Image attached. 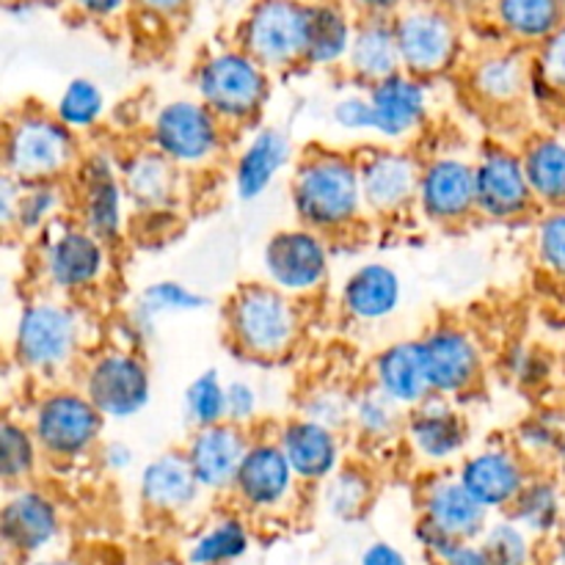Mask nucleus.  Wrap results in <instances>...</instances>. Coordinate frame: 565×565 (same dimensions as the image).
<instances>
[{
  "label": "nucleus",
  "mask_w": 565,
  "mask_h": 565,
  "mask_svg": "<svg viewBox=\"0 0 565 565\" xmlns=\"http://www.w3.org/2000/svg\"><path fill=\"white\" fill-rule=\"evenodd\" d=\"M127 193L121 163L108 152H92L77 163V221L108 246L125 237Z\"/></svg>",
  "instance_id": "ddd939ff"
},
{
  "label": "nucleus",
  "mask_w": 565,
  "mask_h": 565,
  "mask_svg": "<svg viewBox=\"0 0 565 565\" xmlns=\"http://www.w3.org/2000/svg\"><path fill=\"white\" fill-rule=\"evenodd\" d=\"M408 412L401 403L392 401L379 386H364L353 395V428L370 445H384L395 439L401 430H406Z\"/></svg>",
  "instance_id": "4c0bfd02"
},
{
  "label": "nucleus",
  "mask_w": 565,
  "mask_h": 565,
  "mask_svg": "<svg viewBox=\"0 0 565 565\" xmlns=\"http://www.w3.org/2000/svg\"><path fill=\"white\" fill-rule=\"evenodd\" d=\"M533 75L550 86L555 97H565V22L544 44L535 47Z\"/></svg>",
  "instance_id": "603ef678"
},
{
  "label": "nucleus",
  "mask_w": 565,
  "mask_h": 565,
  "mask_svg": "<svg viewBox=\"0 0 565 565\" xmlns=\"http://www.w3.org/2000/svg\"><path fill=\"white\" fill-rule=\"evenodd\" d=\"M28 565H66V563H61V561H36V563H28Z\"/></svg>",
  "instance_id": "69168bd1"
},
{
  "label": "nucleus",
  "mask_w": 565,
  "mask_h": 565,
  "mask_svg": "<svg viewBox=\"0 0 565 565\" xmlns=\"http://www.w3.org/2000/svg\"><path fill=\"white\" fill-rule=\"evenodd\" d=\"M292 163V138L279 127H257L232 166V191L241 202H257Z\"/></svg>",
  "instance_id": "393cba45"
},
{
  "label": "nucleus",
  "mask_w": 565,
  "mask_h": 565,
  "mask_svg": "<svg viewBox=\"0 0 565 565\" xmlns=\"http://www.w3.org/2000/svg\"><path fill=\"white\" fill-rule=\"evenodd\" d=\"M535 257L541 268L565 281V207L550 210L535 226Z\"/></svg>",
  "instance_id": "3c124183"
},
{
  "label": "nucleus",
  "mask_w": 565,
  "mask_h": 565,
  "mask_svg": "<svg viewBox=\"0 0 565 565\" xmlns=\"http://www.w3.org/2000/svg\"><path fill=\"white\" fill-rule=\"evenodd\" d=\"M480 546L489 565H530L533 561V535L511 516L489 522L486 533L480 535Z\"/></svg>",
  "instance_id": "a18cd8bd"
},
{
  "label": "nucleus",
  "mask_w": 565,
  "mask_h": 565,
  "mask_svg": "<svg viewBox=\"0 0 565 565\" xmlns=\"http://www.w3.org/2000/svg\"><path fill=\"white\" fill-rule=\"evenodd\" d=\"M356 9L359 17L379 14V17H395L408 0H348Z\"/></svg>",
  "instance_id": "680f3d73"
},
{
  "label": "nucleus",
  "mask_w": 565,
  "mask_h": 565,
  "mask_svg": "<svg viewBox=\"0 0 565 565\" xmlns=\"http://www.w3.org/2000/svg\"><path fill=\"white\" fill-rule=\"evenodd\" d=\"M202 494L204 489L193 475L185 450H166L149 458L138 475V497L143 508L152 513H163V516L185 513L196 505Z\"/></svg>",
  "instance_id": "bb28decb"
},
{
  "label": "nucleus",
  "mask_w": 565,
  "mask_h": 565,
  "mask_svg": "<svg viewBox=\"0 0 565 565\" xmlns=\"http://www.w3.org/2000/svg\"><path fill=\"white\" fill-rule=\"evenodd\" d=\"M182 412L191 428L226 423V381L221 379L218 370H204L185 386Z\"/></svg>",
  "instance_id": "c03bdc74"
},
{
  "label": "nucleus",
  "mask_w": 565,
  "mask_h": 565,
  "mask_svg": "<svg viewBox=\"0 0 565 565\" xmlns=\"http://www.w3.org/2000/svg\"><path fill=\"white\" fill-rule=\"evenodd\" d=\"M370 384L379 386L395 403H401L406 412L428 401L434 392H430L428 370H425L423 342L397 340L381 348L370 364Z\"/></svg>",
  "instance_id": "c756f323"
},
{
  "label": "nucleus",
  "mask_w": 565,
  "mask_h": 565,
  "mask_svg": "<svg viewBox=\"0 0 565 565\" xmlns=\"http://www.w3.org/2000/svg\"><path fill=\"white\" fill-rule=\"evenodd\" d=\"M298 414L342 434L353 423V392L342 390L337 384L312 386V390L303 392Z\"/></svg>",
  "instance_id": "de8ad7c7"
},
{
  "label": "nucleus",
  "mask_w": 565,
  "mask_h": 565,
  "mask_svg": "<svg viewBox=\"0 0 565 565\" xmlns=\"http://www.w3.org/2000/svg\"><path fill=\"white\" fill-rule=\"evenodd\" d=\"M392 20H395L403 72L428 81L456 64L461 53V31L456 17L445 6L434 0H408Z\"/></svg>",
  "instance_id": "1a4fd4ad"
},
{
  "label": "nucleus",
  "mask_w": 565,
  "mask_h": 565,
  "mask_svg": "<svg viewBox=\"0 0 565 565\" xmlns=\"http://www.w3.org/2000/svg\"><path fill=\"white\" fill-rule=\"evenodd\" d=\"M108 419L88 401L83 390H50L33 403L31 425L42 456L50 461H77L103 445V430Z\"/></svg>",
  "instance_id": "0eeeda50"
},
{
  "label": "nucleus",
  "mask_w": 565,
  "mask_h": 565,
  "mask_svg": "<svg viewBox=\"0 0 565 565\" xmlns=\"http://www.w3.org/2000/svg\"><path fill=\"white\" fill-rule=\"evenodd\" d=\"M406 441L419 461L445 467L463 456L469 445V423L450 397L430 395L419 406L408 408Z\"/></svg>",
  "instance_id": "aec40b11"
},
{
  "label": "nucleus",
  "mask_w": 565,
  "mask_h": 565,
  "mask_svg": "<svg viewBox=\"0 0 565 565\" xmlns=\"http://www.w3.org/2000/svg\"><path fill=\"white\" fill-rule=\"evenodd\" d=\"M130 3L132 0H70L72 9H77L88 20H114Z\"/></svg>",
  "instance_id": "13d9d810"
},
{
  "label": "nucleus",
  "mask_w": 565,
  "mask_h": 565,
  "mask_svg": "<svg viewBox=\"0 0 565 565\" xmlns=\"http://www.w3.org/2000/svg\"><path fill=\"white\" fill-rule=\"evenodd\" d=\"M565 516V494L555 478H530L522 494L511 505V519L522 524L533 539H546V535L561 533Z\"/></svg>",
  "instance_id": "e433bc0d"
},
{
  "label": "nucleus",
  "mask_w": 565,
  "mask_h": 565,
  "mask_svg": "<svg viewBox=\"0 0 565 565\" xmlns=\"http://www.w3.org/2000/svg\"><path fill=\"white\" fill-rule=\"evenodd\" d=\"M274 439L290 461L298 483H326L342 467L340 430L326 428L301 414L285 419Z\"/></svg>",
  "instance_id": "b1692460"
},
{
  "label": "nucleus",
  "mask_w": 565,
  "mask_h": 565,
  "mask_svg": "<svg viewBox=\"0 0 565 565\" xmlns=\"http://www.w3.org/2000/svg\"><path fill=\"white\" fill-rule=\"evenodd\" d=\"M423 359L430 392L441 397L469 395L483 381V348L458 326H436L423 337Z\"/></svg>",
  "instance_id": "2eb2a0df"
},
{
  "label": "nucleus",
  "mask_w": 565,
  "mask_h": 565,
  "mask_svg": "<svg viewBox=\"0 0 565 565\" xmlns=\"http://www.w3.org/2000/svg\"><path fill=\"white\" fill-rule=\"evenodd\" d=\"M565 439V419L557 417L555 412H541L524 419L516 428V450L527 458L530 463L535 461H555L557 450H561Z\"/></svg>",
  "instance_id": "49530a36"
},
{
  "label": "nucleus",
  "mask_w": 565,
  "mask_h": 565,
  "mask_svg": "<svg viewBox=\"0 0 565 565\" xmlns=\"http://www.w3.org/2000/svg\"><path fill=\"white\" fill-rule=\"evenodd\" d=\"M246 428L235 423L207 425V428H193L191 439L185 445V456L191 461L193 475L210 494H224L232 491L241 469L243 456L248 450Z\"/></svg>",
  "instance_id": "5701e85b"
},
{
  "label": "nucleus",
  "mask_w": 565,
  "mask_h": 565,
  "mask_svg": "<svg viewBox=\"0 0 565 565\" xmlns=\"http://www.w3.org/2000/svg\"><path fill=\"white\" fill-rule=\"evenodd\" d=\"M362 565H408V561L397 546L386 544V541H375L364 550Z\"/></svg>",
  "instance_id": "bf43d9fd"
},
{
  "label": "nucleus",
  "mask_w": 565,
  "mask_h": 565,
  "mask_svg": "<svg viewBox=\"0 0 565 565\" xmlns=\"http://www.w3.org/2000/svg\"><path fill=\"white\" fill-rule=\"evenodd\" d=\"M61 210H64L61 182H22L14 230L11 232L22 237H42L50 226L58 224Z\"/></svg>",
  "instance_id": "79ce46f5"
},
{
  "label": "nucleus",
  "mask_w": 565,
  "mask_h": 565,
  "mask_svg": "<svg viewBox=\"0 0 565 565\" xmlns=\"http://www.w3.org/2000/svg\"><path fill=\"white\" fill-rule=\"evenodd\" d=\"M367 94L373 103V136L381 141H406L428 121L430 88L425 77L401 70L367 86Z\"/></svg>",
  "instance_id": "6ab92c4d"
},
{
  "label": "nucleus",
  "mask_w": 565,
  "mask_h": 565,
  "mask_svg": "<svg viewBox=\"0 0 565 565\" xmlns=\"http://www.w3.org/2000/svg\"><path fill=\"white\" fill-rule=\"evenodd\" d=\"M331 119L342 132L351 136H373V103L367 88L364 92H348L331 105Z\"/></svg>",
  "instance_id": "864d4df0"
},
{
  "label": "nucleus",
  "mask_w": 565,
  "mask_h": 565,
  "mask_svg": "<svg viewBox=\"0 0 565 565\" xmlns=\"http://www.w3.org/2000/svg\"><path fill=\"white\" fill-rule=\"evenodd\" d=\"M226 130L230 127L199 97H174L154 108L147 143L182 171L204 169L224 152Z\"/></svg>",
  "instance_id": "423d86ee"
},
{
  "label": "nucleus",
  "mask_w": 565,
  "mask_h": 565,
  "mask_svg": "<svg viewBox=\"0 0 565 565\" xmlns=\"http://www.w3.org/2000/svg\"><path fill=\"white\" fill-rule=\"evenodd\" d=\"M533 463L511 445H489L461 458L456 475L486 511H511L533 478Z\"/></svg>",
  "instance_id": "dca6fc26"
},
{
  "label": "nucleus",
  "mask_w": 565,
  "mask_h": 565,
  "mask_svg": "<svg viewBox=\"0 0 565 565\" xmlns=\"http://www.w3.org/2000/svg\"><path fill=\"white\" fill-rule=\"evenodd\" d=\"M237 47L270 72L303 64L307 0H254L237 31Z\"/></svg>",
  "instance_id": "9b49d317"
},
{
  "label": "nucleus",
  "mask_w": 565,
  "mask_h": 565,
  "mask_svg": "<svg viewBox=\"0 0 565 565\" xmlns=\"http://www.w3.org/2000/svg\"><path fill=\"white\" fill-rule=\"evenodd\" d=\"M417 539L425 546V552L439 561V565H489L480 541L450 539L423 519L417 524Z\"/></svg>",
  "instance_id": "09e8293b"
},
{
  "label": "nucleus",
  "mask_w": 565,
  "mask_h": 565,
  "mask_svg": "<svg viewBox=\"0 0 565 565\" xmlns=\"http://www.w3.org/2000/svg\"><path fill=\"white\" fill-rule=\"evenodd\" d=\"M290 204L298 224L320 235L353 230L367 215L359 160L329 149L303 154L292 171Z\"/></svg>",
  "instance_id": "f257e3e1"
},
{
  "label": "nucleus",
  "mask_w": 565,
  "mask_h": 565,
  "mask_svg": "<svg viewBox=\"0 0 565 565\" xmlns=\"http://www.w3.org/2000/svg\"><path fill=\"white\" fill-rule=\"evenodd\" d=\"M524 171L541 207H565V141L557 136H539L524 147Z\"/></svg>",
  "instance_id": "c9c22d12"
},
{
  "label": "nucleus",
  "mask_w": 565,
  "mask_h": 565,
  "mask_svg": "<svg viewBox=\"0 0 565 565\" xmlns=\"http://www.w3.org/2000/svg\"><path fill=\"white\" fill-rule=\"evenodd\" d=\"M259 408H263V397H259V390L254 381H226V419L230 423L248 430V425H254L259 419Z\"/></svg>",
  "instance_id": "5fc2aeb1"
},
{
  "label": "nucleus",
  "mask_w": 565,
  "mask_h": 565,
  "mask_svg": "<svg viewBox=\"0 0 565 565\" xmlns=\"http://www.w3.org/2000/svg\"><path fill=\"white\" fill-rule=\"evenodd\" d=\"M226 340L248 362H279L301 337L298 301L270 281H252L232 292L224 309Z\"/></svg>",
  "instance_id": "f03ea898"
},
{
  "label": "nucleus",
  "mask_w": 565,
  "mask_h": 565,
  "mask_svg": "<svg viewBox=\"0 0 565 565\" xmlns=\"http://www.w3.org/2000/svg\"><path fill=\"white\" fill-rule=\"evenodd\" d=\"M61 533L58 505L44 491L31 486H14L0 511V535L6 550L17 555H39Z\"/></svg>",
  "instance_id": "4be33fe9"
},
{
  "label": "nucleus",
  "mask_w": 565,
  "mask_h": 565,
  "mask_svg": "<svg viewBox=\"0 0 565 565\" xmlns=\"http://www.w3.org/2000/svg\"><path fill=\"white\" fill-rule=\"evenodd\" d=\"M97 461L105 472L121 475V472H127V469H132V463H136V450H132L127 441L110 439V441H103V445L97 447Z\"/></svg>",
  "instance_id": "6e6d98bb"
},
{
  "label": "nucleus",
  "mask_w": 565,
  "mask_h": 565,
  "mask_svg": "<svg viewBox=\"0 0 565 565\" xmlns=\"http://www.w3.org/2000/svg\"><path fill=\"white\" fill-rule=\"evenodd\" d=\"M248 546H252V533H248L246 522L237 516H224L196 535V541L188 550V563L230 565L241 561Z\"/></svg>",
  "instance_id": "58836bf2"
},
{
  "label": "nucleus",
  "mask_w": 565,
  "mask_h": 565,
  "mask_svg": "<svg viewBox=\"0 0 565 565\" xmlns=\"http://www.w3.org/2000/svg\"><path fill=\"white\" fill-rule=\"evenodd\" d=\"M417 207L436 226H458L472 218L478 213L475 160L447 152L423 163Z\"/></svg>",
  "instance_id": "4468645a"
},
{
  "label": "nucleus",
  "mask_w": 565,
  "mask_h": 565,
  "mask_svg": "<svg viewBox=\"0 0 565 565\" xmlns=\"http://www.w3.org/2000/svg\"><path fill=\"white\" fill-rule=\"evenodd\" d=\"M403 279L386 263H364L345 276L340 307L356 323H384L401 309Z\"/></svg>",
  "instance_id": "c85d7f7f"
},
{
  "label": "nucleus",
  "mask_w": 565,
  "mask_h": 565,
  "mask_svg": "<svg viewBox=\"0 0 565 565\" xmlns=\"http://www.w3.org/2000/svg\"><path fill=\"white\" fill-rule=\"evenodd\" d=\"M296 472L276 439L248 441L232 491L248 511H276L296 491Z\"/></svg>",
  "instance_id": "412c9836"
},
{
  "label": "nucleus",
  "mask_w": 565,
  "mask_h": 565,
  "mask_svg": "<svg viewBox=\"0 0 565 565\" xmlns=\"http://www.w3.org/2000/svg\"><path fill=\"white\" fill-rule=\"evenodd\" d=\"M210 307V298L204 292L193 290L185 281L158 279L143 287L127 312V329L136 342H147L158 329L160 318L169 315H193Z\"/></svg>",
  "instance_id": "473e14b6"
},
{
  "label": "nucleus",
  "mask_w": 565,
  "mask_h": 565,
  "mask_svg": "<svg viewBox=\"0 0 565 565\" xmlns=\"http://www.w3.org/2000/svg\"><path fill=\"white\" fill-rule=\"evenodd\" d=\"M359 174L370 215L392 218L417 204L423 166L412 152L390 147L373 149L367 158L359 160Z\"/></svg>",
  "instance_id": "a211bd4d"
},
{
  "label": "nucleus",
  "mask_w": 565,
  "mask_h": 565,
  "mask_svg": "<svg viewBox=\"0 0 565 565\" xmlns=\"http://www.w3.org/2000/svg\"><path fill=\"white\" fill-rule=\"evenodd\" d=\"M373 500V480L362 467H340L326 480V511L340 522H353Z\"/></svg>",
  "instance_id": "37998d69"
},
{
  "label": "nucleus",
  "mask_w": 565,
  "mask_h": 565,
  "mask_svg": "<svg viewBox=\"0 0 565 565\" xmlns=\"http://www.w3.org/2000/svg\"><path fill=\"white\" fill-rule=\"evenodd\" d=\"M196 97L230 130L257 121L270 97V70L243 47H224L199 61L193 72Z\"/></svg>",
  "instance_id": "39448f33"
},
{
  "label": "nucleus",
  "mask_w": 565,
  "mask_h": 565,
  "mask_svg": "<svg viewBox=\"0 0 565 565\" xmlns=\"http://www.w3.org/2000/svg\"><path fill=\"white\" fill-rule=\"evenodd\" d=\"M533 81V61L524 58L519 50H494L478 58L469 70V92L491 108L516 105L530 94Z\"/></svg>",
  "instance_id": "2f4dec72"
},
{
  "label": "nucleus",
  "mask_w": 565,
  "mask_h": 565,
  "mask_svg": "<svg viewBox=\"0 0 565 565\" xmlns=\"http://www.w3.org/2000/svg\"><path fill=\"white\" fill-rule=\"evenodd\" d=\"M561 533L565 535V516H563V527H561Z\"/></svg>",
  "instance_id": "338daca9"
},
{
  "label": "nucleus",
  "mask_w": 565,
  "mask_h": 565,
  "mask_svg": "<svg viewBox=\"0 0 565 565\" xmlns=\"http://www.w3.org/2000/svg\"><path fill=\"white\" fill-rule=\"evenodd\" d=\"M105 108L108 103H105L103 86L88 75L72 77L53 103V114L58 116L61 125H66L77 136L94 130L103 121Z\"/></svg>",
  "instance_id": "ea45409f"
},
{
  "label": "nucleus",
  "mask_w": 565,
  "mask_h": 565,
  "mask_svg": "<svg viewBox=\"0 0 565 565\" xmlns=\"http://www.w3.org/2000/svg\"><path fill=\"white\" fill-rule=\"evenodd\" d=\"M475 185H478V215L500 224L524 218L539 204L522 154L511 149H486L475 160Z\"/></svg>",
  "instance_id": "f3484780"
},
{
  "label": "nucleus",
  "mask_w": 565,
  "mask_h": 565,
  "mask_svg": "<svg viewBox=\"0 0 565 565\" xmlns=\"http://www.w3.org/2000/svg\"><path fill=\"white\" fill-rule=\"evenodd\" d=\"M110 246L88 232L81 221H58L42 235L39 274L58 296H81L105 279Z\"/></svg>",
  "instance_id": "6e6552de"
},
{
  "label": "nucleus",
  "mask_w": 565,
  "mask_h": 565,
  "mask_svg": "<svg viewBox=\"0 0 565 565\" xmlns=\"http://www.w3.org/2000/svg\"><path fill=\"white\" fill-rule=\"evenodd\" d=\"M423 522L450 539L480 541L489 527V511L469 494L458 475H434L423 489Z\"/></svg>",
  "instance_id": "cd10ccee"
},
{
  "label": "nucleus",
  "mask_w": 565,
  "mask_h": 565,
  "mask_svg": "<svg viewBox=\"0 0 565 565\" xmlns=\"http://www.w3.org/2000/svg\"><path fill=\"white\" fill-rule=\"evenodd\" d=\"M500 31L516 44H544L565 22V0H494Z\"/></svg>",
  "instance_id": "f704fd0d"
},
{
  "label": "nucleus",
  "mask_w": 565,
  "mask_h": 565,
  "mask_svg": "<svg viewBox=\"0 0 565 565\" xmlns=\"http://www.w3.org/2000/svg\"><path fill=\"white\" fill-rule=\"evenodd\" d=\"M555 463H557V469H561V475H563V478H565V439H563L561 450H557V458H555Z\"/></svg>",
  "instance_id": "0e129e2a"
},
{
  "label": "nucleus",
  "mask_w": 565,
  "mask_h": 565,
  "mask_svg": "<svg viewBox=\"0 0 565 565\" xmlns=\"http://www.w3.org/2000/svg\"><path fill=\"white\" fill-rule=\"evenodd\" d=\"M263 274L265 281L292 298L320 292L331 274L326 235L301 224L274 232L263 246Z\"/></svg>",
  "instance_id": "f8f14e48"
},
{
  "label": "nucleus",
  "mask_w": 565,
  "mask_h": 565,
  "mask_svg": "<svg viewBox=\"0 0 565 565\" xmlns=\"http://www.w3.org/2000/svg\"><path fill=\"white\" fill-rule=\"evenodd\" d=\"M505 373L524 392H541L555 375V359L535 345H513L505 353Z\"/></svg>",
  "instance_id": "8fccbe9b"
},
{
  "label": "nucleus",
  "mask_w": 565,
  "mask_h": 565,
  "mask_svg": "<svg viewBox=\"0 0 565 565\" xmlns=\"http://www.w3.org/2000/svg\"><path fill=\"white\" fill-rule=\"evenodd\" d=\"M353 25H356V20H351L345 6L334 3V0L307 3V53H303V64L318 66V70L345 64Z\"/></svg>",
  "instance_id": "72a5a7b5"
},
{
  "label": "nucleus",
  "mask_w": 565,
  "mask_h": 565,
  "mask_svg": "<svg viewBox=\"0 0 565 565\" xmlns=\"http://www.w3.org/2000/svg\"><path fill=\"white\" fill-rule=\"evenodd\" d=\"M188 3H191V0H132V6H136L138 11H143V14L149 17H160V20L182 14V11L188 9Z\"/></svg>",
  "instance_id": "052dcab7"
},
{
  "label": "nucleus",
  "mask_w": 565,
  "mask_h": 565,
  "mask_svg": "<svg viewBox=\"0 0 565 565\" xmlns=\"http://www.w3.org/2000/svg\"><path fill=\"white\" fill-rule=\"evenodd\" d=\"M77 132L53 110L22 108L6 121L3 171L20 182H61L81 163Z\"/></svg>",
  "instance_id": "20e7f679"
},
{
  "label": "nucleus",
  "mask_w": 565,
  "mask_h": 565,
  "mask_svg": "<svg viewBox=\"0 0 565 565\" xmlns=\"http://www.w3.org/2000/svg\"><path fill=\"white\" fill-rule=\"evenodd\" d=\"M39 447L31 425L17 423L14 417H6L0 425V478L6 486H25L39 467Z\"/></svg>",
  "instance_id": "a19ab883"
},
{
  "label": "nucleus",
  "mask_w": 565,
  "mask_h": 565,
  "mask_svg": "<svg viewBox=\"0 0 565 565\" xmlns=\"http://www.w3.org/2000/svg\"><path fill=\"white\" fill-rule=\"evenodd\" d=\"M81 390L105 419L127 423L152 401V373L136 348H108L88 359Z\"/></svg>",
  "instance_id": "9d476101"
},
{
  "label": "nucleus",
  "mask_w": 565,
  "mask_h": 565,
  "mask_svg": "<svg viewBox=\"0 0 565 565\" xmlns=\"http://www.w3.org/2000/svg\"><path fill=\"white\" fill-rule=\"evenodd\" d=\"M20 193L22 182L17 177H11L9 171H3V177H0V226H3L6 235H11V230H14Z\"/></svg>",
  "instance_id": "4d7b16f0"
},
{
  "label": "nucleus",
  "mask_w": 565,
  "mask_h": 565,
  "mask_svg": "<svg viewBox=\"0 0 565 565\" xmlns=\"http://www.w3.org/2000/svg\"><path fill=\"white\" fill-rule=\"evenodd\" d=\"M86 340V323L77 307L55 296H42L20 309L11 334V356L31 375L53 379L75 364Z\"/></svg>",
  "instance_id": "7ed1b4c3"
},
{
  "label": "nucleus",
  "mask_w": 565,
  "mask_h": 565,
  "mask_svg": "<svg viewBox=\"0 0 565 565\" xmlns=\"http://www.w3.org/2000/svg\"><path fill=\"white\" fill-rule=\"evenodd\" d=\"M552 565H565V535H557L555 546H552Z\"/></svg>",
  "instance_id": "e2e57ef3"
},
{
  "label": "nucleus",
  "mask_w": 565,
  "mask_h": 565,
  "mask_svg": "<svg viewBox=\"0 0 565 565\" xmlns=\"http://www.w3.org/2000/svg\"><path fill=\"white\" fill-rule=\"evenodd\" d=\"M127 202L141 215H166L180 199L182 169L147 143L121 160Z\"/></svg>",
  "instance_id": "a878e982"
},
{
  "label": "nucleus",
  "mask_w": 565,
  "mask_h": 565,
  "mask_svg": "<svg viewBox=\"0 0 565 565\" xmlns=\"http://www.w3.org/2000/svg\"><path fill=\"white\" fill-rule=\"evenodd\" d=\"M345 66L364 86H373V83L401 72L403 61L401 47H397L395 20L379 14L359 17L356 25H353V39Z\"/></svg>",
  "instance_id": "7c9ffc66"
}]
</instances>
